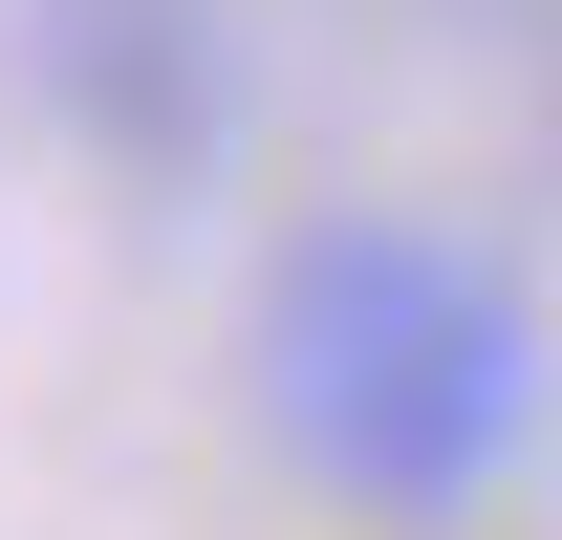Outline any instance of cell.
Instances as JSON below:
<instances>
[{
  "mask_svg": "<svg viewBox=\"0 0 562 540\" xmlns=\"http://www.w3.org/2000/svg\"><path fill=\"white\" fill-rule=\"evenodd\" d=\"M519 303H497L432 216H325L281 238L260 281V390H281V454L368 497V519H454L497 454H519Z\"/></svg>",
  "mask_w": 562,
  "mask_h": 540,
  "instance_id": "cell-1",
  "label": "cell"
}]
</instances>
